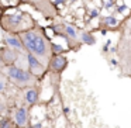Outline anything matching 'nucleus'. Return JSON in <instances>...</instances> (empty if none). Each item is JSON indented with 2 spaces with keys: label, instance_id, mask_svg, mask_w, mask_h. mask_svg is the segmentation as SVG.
Returning a JSON list of instances; mask_svg holds the SVG:
<instances>
[{
  "label": "nucleus",
  "instance_id": "13",
  "mask_svg": "<svg viewBox=\"0 0 131 128\" xmlns=\"http://www.w3.org/2000/svg\"><path fill=\"white\" fill-rule=\"evenodd\" d=\"M80 40H82L85 44H88V45H93V44L96 42L94 37L90 34V32H88V31H85V32H82V34H80Z\"/></svg>",
  "mask_w": 131,
  "mask_h": 128
},
{
  "label": "nucleus",
  "instance_id": "9",
  "mask_svg": "<svg viewBox=\"0 0 131 128\" xmlns=\"http://www.w3.org/2000/svg\"><path fill=\"white\" fill-rule=\"evenodd\" d=\"M2 61L4 63H14L17 61V54H16V49L9 48V46H3L2 48Z\"/></svg>",
  "mask_w": 131,
  "mask_h": 128
},
{
  "label": "nucleus",
  "instance_id": "4",
  "mask_svg": "<svg viewBox=\"0 0 131 128\" xmlns=\"http://www.w3.org/2000/svg\"><path fill=\"white\" fill-rule=\"evenodd\" d=\"M4 72L18 86H31L35 83V75L27 72L26 69L17 68V66H9Z\"/></svg>",
  "mask_w": 131,
  "mask_h": 128
},
{
  "label": "nucleus",
  "instance_id": "1",
  "mask_svg": "<svg viewBox=\"0 0 131 128\" xmlns=\"http://www.w3.org/2000/svg\"><path fill=\"white\" fill-rule=\"evenodd\" d=\"M23 41L26 51L37 56L44 65H49L54 52H52V44L44 34V30L40 27H34V28L28 30L26 32L18 34Z\"/></svg>",
  "mask_w": 131,
  "mask_h": 128
},
{
  "label": "nucleus",
  "instance_id": "16",
  "mask_svg": "<svg viewBox=\"0 0 131 128\" xmlns=\"http://www.w3.org/2000/svg\"><path fill=\"white\" fill-rule=\"evenodd\" d=\"M10 125H12V122L9 120H3L2 121V128H10Z\"/></svg>",
  "mask_w": 131,
  "mask_h": 128
},
{
  "label": "nucleus",
  "instance_id": "8",
  "mask_svg": "<svg viewBox=\"0 0 131 128\" xmlns=\"http://www.w3.org/2000/svg\"><path fill=\"white\" fill-rule=\"evenodd\" d=\"M66 65H68V58L63 56V55H54L51 59V62H49V68L52 69V71L55 72H62L63 69L66 68Z\"/></svg>",
  "mask_w": 131,
  "mask_h": 128
},
{
  "label": "nucleus",
  "instance_id": "10",
  "mask_svg": "<svg viewBox=\"0 0 131 128\" xmlns=\"http://www.w3.org/2000/svg\"><path fill=\"white\" fill-rule=\"evenodd\" d=\"M63 30H65V40L66 41L78 40V38H80L78 30L75 28L73 26H71V24H63Z\"/></svg>",
  "mask_w": 131,
  "mask_h": 128
},
{
  "label": "nucleus",
  "instance_id": "14",
  "mask_svg": "<svg viewBox=\"0 0 131 128\" xmlns=\"http://www.w3.org/2000/svg\"><path fill=\"white\" fill-rule=\"evenodd\" d=\"M62 51H63V48L61 45H58V44H52V52H54V55H59Z\"/></svg>",
  "mask_w": 131,
  "mask_h": 128
},
{
  "label": "nucleus",
  "instance_id": "2",
  "mask_svg": "<svg viewBox=\"0 0 131 128\" xmlns=\"http://www.w3.org/2000/svg\"><path fill=\"white\" fill-rule=\"evenodd\" d=\"M116 54L123 75L131 77V14L123 21L116 46Z\"/></svg>",
  "mask_w": 131,
  "mask_h": 128
},
{
  "label": "nucleus",
  "instance_id": "3",
  "mask_svg": "<svg viewBox=\"0 0 131 128\" xmlns=\"http://www.w3.org/2000/svg\"><path fill=\"white\" fill-rule=\"evenodd\" d=\"M35 20L30 13L17 11V13H3L2 16V31L12 32V34H21L28 30L34 28Z\"/></svg>",
  "mask_w": 131,
  "mask_h": 128
},
{
  "label": "nucleus",
  "instance_id": "7",
  "mask_svg": "<svg viewBox=\"0 0 131 128\" xmlns=\"http://www.w3.org/2000/svg\"><path fill=\"white\" fill-rule=\"evenodd\" d=\"M27 61H28V66H30V69H31V73H34L35 76H40V75L44 73L45 65H44L37 56H34L32 54L27 52Z\"/></svg>",
  "mask_w": 131,
  "mask_h": 128
},
{
  "label": "nucleus",
  "instance_id": "12",
  "mask_svg": "<svg viewBox=\"0 0 131 128\" xmlns=\"http://www.w3.org/2000/svg\"><path fill=\"white\" fill-rule=\"evenodd\" d=\"M26 100L30 104H35L38 101V90L37 89H30L28 91H26Z\"/></svg>",
  "mask_w": 131,
  "mask_h": 128
},
{
  "label": "nucleus",
  "instance_id": "15",
  "mask_svg": "<svg viewBox=\"0 0 131 128\" xmlns=\"http://www.w3.org/2000/svg\"><path fill=\"white\" fill-rule=\"evenodd\" d=\"M116 18H113V17H107V18H104V24L106 26H108V27H114L116 26Z\"/></svg>",
  "mask_w": 131,
  "mask_h": 128
},
{
  "label": "nucleus",
  "instance_id": "11",
  "mask_svg": "<svg viewBox=\"0 0 131 128\" xmlns=\"http://www.w3.org/2000/svg\"><path fill=\"white\" fill-rule=\"evenodd\" d=\"M14 118H16V122H17L18 125L24 127V125L27 124V110L24 107H20L17 111H16Z\"/></svg>",
  "mask_w": 131,
  "mask_h": 128
},
{
  "label": "nucleus",
  "instance_id": "5",
  "mask_svg": "<svg viewBox=\"0 0 131 128\" xmlns=\"http://www.w3.org/2000/svg\"><path fill=\"white\" fill-rule=\"evenodd\" d=\"M24 3L30 4L31 7H34V10H37L38 13H41V16L48 20L57 17L58 11L55 4L52 3L51 0H23Z\"/></svg>",
  "mask_w": 131,
  "mask_h": 128
},
{
  "label": "nucleus",
  "instance_id": "6",
  "mask_svg": "<svg viewBox=\"0 0 131 128\" xmlns=\"http://www.w3.org/2000/svg\"><path fill=\"white\" fill-rule=\"evenodd\" d=\"M3 42L6 44V46L13 48V49H16V51H18V52H24V51H26V46H24L23 41H21V38H20V35H16V34H12V32L3 31Z\"/></svg>",
  "mask_w": 131,
  "mask_h": 128
}]
</instances>
